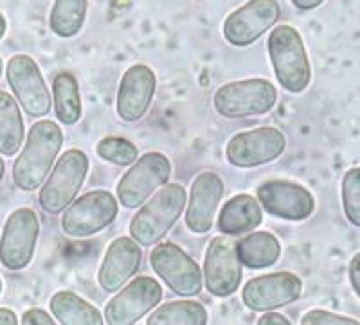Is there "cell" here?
<instances>
[{
  "label": "cell",
  "mask_w": 360,
  "mask_h": 325,
  "mask_svg": "<svg viewBox=\"0 0 360 325\" xmlns=\"http://www.w3.org/2000/svg\"><path fill=\"white\" fill-rule=\"evenodd\" d=\"M4 173H6V164H4V159L0 157V182H2V178H4Z\"/></svg>",
  "instance_id": "cell-36"
},
{
  "label": "cell",
  "mask_w": 360,
  "mask_h": 325,
  "mask_svg": "<svg viewBox=\"0 0 360 325\" xmlns=\"http://www.w3.org/2000/svg\"><path fill=\"white\" fill-rule=\"evenodd\" d=\"M348 275H349V284H352L353 291L356 293V297L360 298V252L355 253L349 260L348 266Z\"/></svg>",
  "instance_id": "cell-31"
},
{
  "label": "cell",
  "mask_w": 360,
  "mask_h": 325,
  "mask_svg": "<svg viewBox=\"0 0 360 325\" xmlns=\"http://www.w3.org/2000/svg\"><path fill=\"white\" fill-rule=\"evenodd\" d=\"M342 211L349 225L360 228V167H352L344 173L340 183Z\"/></svg>",
  "instance_id": "cell-28"
},
{
  "label": "cell",
  "mask_w": 360,
  "mask_h": 325,
  "mask_svg": "<svg viewBox=\"0 0 360 325\" xmlns=\"http://www.w3.org/2000/svg\"><path fill=\"white\" fill-rule=\"evenodd\" d=\"M99 159L107 160L114 166H131L139 159V150L134 142L123 137H105L96 146Z\"/></svg>",
  "instance_id": "cell-27"
},
{
  "label": "cell",
  "mask_w": 360,
  "mask_h": 325,
  "mask_svg": "<svg viewBox=\"0 0 360 325\" xmlns=\"http://www.w3.org/2000/svg\"><path fill=\"white\" fill-rule=\"evenodd\" d=\"M6 31H8V20H6V17L0 13V40L6 37Z\"/></svg>",
  "instance_id": "cell-35"
},
{
  "label": "cell",
  "mask_w": 360,
  "mask_h": 325,
  "mask_svg": "<svg viewBox=\"0 0 360 325\" xmlns=\"http://www.w3.org/2000/svg\"><path fill=\"white\" fill-rule=\"evenodd\" d=\"M162 300V286L143 275L128 282L121 291L110 298L105 307V321L108 325H131L157 307Z\"/></svg>",
  "instance_id": "cell-14"
},
{
  "label": "cell",
  "mask_w": 360,
  "mask_h": 325,
  "mask_svg": "<svg viewBox=\"0 0 360 325\" xmlns=\"http://www.w3.org/2000/svg\"><path fill=\"white\" fill-rule=\"evenodd\" d=\"M274 76L290 94H301L311 81L310 60L303 37L290 24L274 25L266 40Z\"/></svg>",
  "instance_id": "cell-2"
},
{
  "label": "cell",
  "mask_w": 360,
  "mask_h": 325,
  "mask_svg": "<svg viewBox=\"0 0 360 325\" xmlns=\"http://www.w3.org/2000/svg\"><path fill=\"white\" fill-rule=\"evenodd\" d=\"M24 119L17 98L0 90V154L15 157L25 140Z\"/></svg>",
  "instance_id": "cell-23"
},
{
  "label": "cell",
  "mask_w": 360,
  "mask_h": 325,
  "mask_svg": "<svg viewBox=\"0 0 360 325\" xmlns=\"http://www.w3.org/2000/svg\"><path fill=\"white\" fill-rule=\"evenodd\" d=\"M236 253L245 268L265 270L279 260L281 243L270 232H249L236 243Z\"/></svg>",
  "instance_id": "cell-21"
},
{
  "label": "cell",
  "mask_w": 360,
  "mask_h": 325,
  "mask_svg": "<svg viewBox=\"0 0 360 325\" xmlns=\"http://www.w3.org/2000/svg\"><path fill=\"white\" fill-rule=\"evenodd\" d=\"M278 102L274 83L262 77H249L221 85L214 92V110L225 119H245L269 114Z\"/></svg>",
  "instance_id": "cell-5"
},
{
  "label": "cell",
  "mask_w": 360,
  "mask_h": 325,
  "mask_svg": "<svg viewBox=\"0 0 360 325\" xmlns=\"http://www.w3.org/2000/svg\"><path fill=\"white\" fill-rule=\"evenodd\" d=\"M150 265L164 284L180 297H197L204 288L202 270L179 244L172 241L157 243L150 253Z\"/></svg>",
  "instance_id": "cell-10"
},
{
  "label": "cell",
  "mask_w": 360,
  "mask_h": 325,
  "mask_svg": "<svg viewBox=\"0 0 360 325\" xmlns=\"http://www.w3.org/2000/svg\"><path fill=\"white\" fill-rule=\"evenodd\" d=\"M22 324L24 325H53L58 324L56 318L51 317L47 311L40 307H33V309H27L22 317Z\"/></svg>",
  "instance_id": "cell-30"
},
{
  "label": "cell",
  "mask_w": 360,
  "mask_h": 325,
  "mask_svg": "<svg viewBox=\"0 0 360 325\" xmlns=\"http://www.w3.org/2000/svg\"><path fill=\"white\" fill-rule=\"evenodd\" d=\"M303 281L292 272H276L254 277L243 286V304L252 311H270L297 300Z\"/></svg>",
  "instance_id": "cell-16"
},
{
  "label": "cell",
  "mask_w": 360,
  "mask_h": 325,
  "mask_svg": "<svg viewBox=\"0 0 360 325\" xmlns=\"http://www.w3.org/2000/svg\"><path fill=\"white\" fill-rule=\"evenodd\" d=\"M259 325H290V320L279 313H266L258 320Z\"/></svg>",
  "instance_id": "cell-32"
},
{
  "label": "cell",
  "mask_w": 360,
  "mask_h": 325,
  "mask_svg": "<svg viewBox=\"0 0 360 325\" xmlns=\"http://www.w3.org/2000/svg\"><path fill=\"white\" fill-rule=\"evenodd\" d=\"M221 196L224 180L217 173H200L191 183L186 208V227L195 234H205L211 230Z\"/></svg>",
  "instance_id": "cell-19"
},
{
  "label": "cell",
  "mask_w": 360,
  "mask_h": 325,
  "mask_svg": "<svg viewBox=\"0 0 360 325\" xmlns=\"http://www.w3.org/2000/svg\"><path fill=\"white\" fill-rule=\"evenodd\" d=\"M53 102L56 119L65 126H74L83 114L78 79L69 70L56 74L53 79Z\"/></svg>",
  "instance_id": "cell-24"
},
{
  "label": "cell",
  "mask_w": 360,
  "mask_h": 325,
  "mask_svg": "<svg viewBox=\"0 0 360 325\" xmlns=\"http://www.w3.org/2000/svg\"><path fill=\"white\" fill-rule=\"evenodd\" d=\"M63 146V131L54 121H38L29 130L25 144L13 164V182L31 192L44 185Z\"/></svg>",
  "instance_id": "cell-1"
},
{
  "label": "cell",
  "mask_w": 360,
  "mask_h": 325,
  "mask_svg": "<svg viewBox=\"0 0 360 325\" xmlns=\"http://www.w3.org/2000/svg\"><path fill=\"white\" fill-rule=\"evenodd\" d=\"M150 325H205L207 309L197 300H175L160 305L148 317Z\"/></svg>",
  "instance_id": "cell-26"
},
{
  "label": "cell",
  "mask_w": 360,
  "mask_h": 325,
  "mask_svg": "<svg viewBox=\"0 0 360 325\" xmlns=\"http://www.w3.org/2000/svg\"><path fill=\"white\" fill-rule=\"evenodd\" d=\"M89 175V157L82 150H69L58 159L56 166L44 182L38 204L47 214H62L72 204Z\"/></svg>",
  "instance_id": "cell-4"
},
{
  "label": "cell",
  "mask_w": 360,
  "mask_h": 325,
  "mask_svg": "<svg viewBox=\"0 0 360 325\" xmlns=\"http://www.w3.org/2000/svg\"><path fill=\"white\" fill-rule=\"evenodd\" d=\"M281 17L278 0H249L227 15L221 33L227 44L234 47H249L256 44Z\"/></svg>",
  "instance_id": "cell-12"
},
{
  "label": "cell",
  "mask_w": 360,
  "mask_h": 325,
  "mask_svg": "<svg viewBox=\"0 0 360 325\" xmlns=\"http://www.w3.org/2000/svg\"><path fill=\"white\" fill-rule=\"evenodd\" d=\"M303 325H359L360 321L356 318L344 317V314L332 313L326 309H311L301 318Z\"/></svg>",
  "instance_id": "cell-29"
},
{
  "label": "cell",
  "mask_w": 360,
  "mask_h": 325,
  "mask_svg": "<svg viewBox=\"0 0 360 325\" xmlns=\"http://www.w3.org/2000/svg\"><path fill=\"white\" fill-rule=\"evenodd\" d=\"M287 147V137L274 126H262L240 131L225 146L227 162L240 169L265 166L274 162Z\"/></svg>",
  "instance_id": "cell-11"
},
{
  "label": "cell",
  "mask_w": 360,
  "mask_h": 325,
  "mask_svg": "<svg viewBox=\"0 0 360 325\" xmlns=\"http://www.w3.org/2000/svg\"><path fill=\"white\" fill-rule=\"evenodd\" d=\"M188 192L180 183H166L150 198L130 223V236L141 246H152L166 237L184 212Z\"/></svg>",
  "instance_id": "cell-3"
},
{
  "label": "cell",
  "mask_w": 360,
  "mask_h": 325,
  "mask_svg": "<svg viewBox=\"0 0 360 325\" xmlns=\"http://www.w3.org/2000/svg\"><path fill=\"white\" fill-rule=\"evenodd\" d=\"M6 79L22 110L31 117H45L51 112L53 98L49 94L37 61L27 54H15L6 65Z\"/></svg>",
  "instance_id": "cell-9"
},
{
  "label": "cell",
  "mask_w": 360,
  "mask_h": 325,
  "mask_svg": "<svg viewBox=\"0 0 360 325\" xmlns=\"http://www.w3.org/2000/svg\"><path fill=\"white\" fill-rule=\"evenodd\" d=\"M242 260L231 236L213 237L209 241L204 259V284L213 297L225 298L236 293L242 282Z\"/></svg>",
  "instance_id": "cell-13"
},
{
  "label": "cell",
  "mask_w": 360,
  "mask_h": 325,
  "mask_svg": "<svg viewBox=\"0 0 360 325\" xmlns=\"http://www.w3.org/2000/svg\"><path fill=\"white\" fill-rule=\"evenodd\" d=\"M2 70H4V63H2V58H0V77H2Z\"/></svg>",
  "instance_id": "cell-37"
},
{
  "label": "cell",
  "mask_w": 360,
  "mask_h": 325,
  "mask_svg": "<svg viewBox=\"0 0 360 325\" xmlns=\"http://www.w3.org/2000/svg\"><path fill=\"white\" fill-rule=\"evenodd\" d=\"M292 6H294L297 11H314V9L319 8L323 4L324 0H290Z\"/></svg>",
  "instance_id": "cell-33"
},
{
  "label": "cell",
  "mask_w": 360,
  "mask_h": 325,
  "mask_svg": "<svg viewBox=\"0 0 360 325\" xmlns=\"http://www.w3.org/2000/svg\"><path fill=\"white\" fill-rule=\"evenodd\" d=\"M119 199L108 191H89L63 211L62 230L69 237H90L117 218Z\"/></svg>",
  "instance_id": "cell-7"
},
{
  "label": "cell",
  "mask_w": 360,
  "mask_h": 325,
  "mask_svg": "<svg viewBox=\"0 0 360 325\" xmlns=\"http://www.w3.org/2000/svg\"><path fill=\"white\" fill-rule=\"evenodd\" d=\"M157 88V77L152 67L144 63H135L121 77L117 90L119 119L124 122H137L148 114Z\"/></svg>",
  "instance_id": "cell-17"
},
{
  "label": "cell",
  "mask_w": 360,
  "mask_h": 325,
  "mask_svg": "<svg viewBox=\"0 0 360 325\" xmlns=\"http://www.w3.org/2000/svg\"><path fill=\"white\" fill-rule=\"evenodd\" d=\"M263 211L287 221H304L315 211V198L304 185L290 180H266L256 191Z\"/></svg>",
  "instance_id": "cell-15"
},
{
  "label": "cell",
  "mask_w": 360,
  "mask_h": 325,
  "mask_svg": "<svg viewBox=\"0 0 360 325\" xmlns=\"http://www.w3.org/2000/svg\"><path fill=\"white\" fill-rule=\"evenodd\" d=\"M51 314L62 325H103L105 318L98 307L74 291H56L49 300Z\"/></svg>",
  "instance_id": "cell-22"
},
{
  "label": "cell",
  "mask_w": 360,
  "mask_h": 325,
  "mask_svg": "<svg viewBox=\"0 0 360 325\" xmlns=\"http://www.w3.org/2000/svg\"><path fill=\"white\" fill-rule=\"evenodd\" d=\"M89 13V0H54L49 27L58 38L69 40L79 34Z\"/></svg>",
  "instance_id": "cell-25"
},
{
  "label": "cell",
  "mask_w": 360,
  "mask_h": 325,
  "mask_svg": "<svg viewBox=\"0 0 360 325\" xmlns=\"http://www.w3.org/2000/svg\"><path fill=\"white\" fill-rule=\"evenodd\" d=\"M2 288H4V284H2V279H0V293H2Z\"/></svg>",
  "instance_id": "cell-38"
},
{
  "label": "cell",
  "mask_w": 360,
  "mask_h": 325,
  "mask_svg": "<svg viewBox=\"0 0 360 325\" xmlns=\"http://www.w3.org/2000/svg\"><path fill=\"white\" fill-rule=\"evenodd\" d=\"M40 221L33 208L20 207L6 220L0 236V265L9 272H22L37 252Z\"/></svg>",
  "instance_id": "cell-8"
},
{
  "label": "cell",
  "mask_w": 360,
  "mask_h": 325,
  "mask_svg": "<svg viewBox=\"0 0 360 325\" xmlns=\"http://www.w3.org/2000/svg\"><path fill=\"white\" fill-rule=\"evenodd\" d=\"M18 318L15 311L8 307H0V325H17Z\"/></svg>",
  "instance_id": "cell-34"
},
{
  "label": "cell",
  "mask_w": 360,
  "mask_h": 325,
  "mask_svg": "<svg viewBox=\"0 0 360 325\" xmlns=\"http://www.w3.org/2000/svg\"><path fill=\"white\" fill-rule=\"evenodd\" d=\"M172 176V162L166 154L150 151L131 164L117 183L119 204L127 208H139L153 192L166 185Z\"/></svg>",
  "instance_id": "cell-6"
},
{
  "label": "cell",
  "mask_w": 360,
  "mask_h": 325,
  "mask_svg": "<svg viewBox=\"0 0 360 325\" xmlns=\"http://www.w3.org/2000/svg\"><path fill=\"white\" fill-rule=\"evenodd\" d=\"M263 223V211L258 198L250 194H236L221 207L217 227L225 236H245Z\"/></svg>",
  "instance_id": "cell-20"
},
{
  "label": "cell",
  "mask_w": 360,
  "mask_h": 325,
  "mask_svg": "<svg viewBox=\"0 0 360 325\" xmlns=\"http://www.w3.org/2000/svg\"><path fill=\"white\" fill-rule=\"evenodd\" d=\"M143 260L141 244L134 237L121 236L108 244L98 273V282L107 293L119 291L137 273Z\"/></svg>",
  "instance_id": "cell-18"
}]
</instances>
